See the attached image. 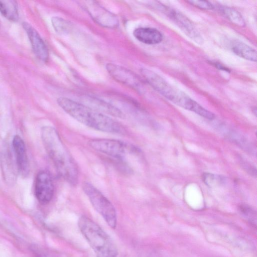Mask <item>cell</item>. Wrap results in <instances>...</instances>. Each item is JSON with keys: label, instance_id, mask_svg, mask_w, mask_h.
<instances>
[{"label": "cell", "instance_id": "15", "mask_svg": "<svg viewBox=\"0 0 257 257\" xmlns=\"http://www.w3.org/2000/svg\"><path fill=\"white\" fill-rule=\"evenodd\" d=\"M231 49L234 53L241 58L251 61H256V51L246 44L235 41L231 44Z\"/></svg>", "mask_w": 257, "mask_h": 257}, {"label": "cell", "instance_id": "23", "mask_svg": "<svg viewBox=\"0 0 257 257\" xmlns=\"http://www.w3.org/2000/svg\"><path fill=\"white\" fill-rule=\"evenodd\" d=\"M213 64L215 66V67L216 68H217L218 69H219L220 70H224L225 71L229 72V70L228 68H226L225 67H224V66H223L221 64H219V63H214Z\"/></svg>", "mask_w": 257, "mask_h": 257}, {"label": "cell", "instance_id": "6", "mask_svg": "<svg viewBox=\"0 0 257 257\" xmlns=\"http://www.w3.org/2000/svg\"><path fill=\"white\" fill-rule=\"evenodd\" d=\"M88 144L93 149L117 160H123L128 154L140 152L137 147L115 139H92L89 141Z\"/></svg>", "mask_w": 257, "mask_h": 257}, {"label": "cell", "instance_id": "13", "mask_svg": "<svg viewBox=\"0 0 257 257\" xmlns=\"http://www.w3.org/2000/svg\"><path fill=\"white\" fill-rule=\"evenodd\" d=\"M134 37L140 42L149 45L159 44L163 36L157 29L151 27H140L133 32Z\"/></svg>", "mask_w": 257, "mask_h": 257}, {"label": "cell", "instance_id": "12", "mask_svg": "<svg viewBox=\"0 0 257 257\" xmlns=\"http://www.w3.org/2000/svg\"><path fill=\"white\" fill-rule=\"evenodd\" d=\"M84 100L86 105L104 114L123 118L124 113L118 108L103 101L92 96H85Z\"/></svg>", "mask_w": 257, "mask_h": 257}, {"label": "cell", "instance_id": "18", "mask_svg": "<svg viewBox=\"0 0 257 257\" xmlns=\"http://www.w3.org/2000/svg\"><path fill=\"white\" fill-rule=\"evenodd\" d=\"M51 22L54 30L59 34H67L71 29L70 23L61 18L53 17Z\"/></svg>", "mask_w": 257, "mask_h": 257}, {"label": "cell", "instance_id": "11", "mask_svg": "<svg viewBox=\"0 0 257 257\" xmlns=\"http://www.w3.org/2000/svg\"><path fill=\"white\" fill-rule=\"evenodd\" d=\"M26 31L33 51L37 57L43 61H46L49 57L48 48L37 31L29 24L24 23Z\"/></svg>", "mask_w": 257, "mask_h": 257}, {"label": "cell", "instance_id": "3", "mask_svg": "<svg viewBox=\"0 0 257 257\" xmlns=\"http://www.w3.org/2000/svg\"><path fill=\"white\" fill-rule=\"evenodd\" d=\"M78 225L97 257H116L118 251L116 245L98 224L87 216H82Z\"/></svg>", "mask_w": 257, "mask_h": 257}, {"label": "cell", "instance_id": "8", "mask_svg": "<svg viewBox=\"0 0 257 257\" xmlns=\"http://www.w3.org/2000/svg\"><path fill=\"white\" fill-rule=\"evenodd\" d=\"M165 13L179 28L196 43L201 45L203 40L192 23L184 15L172 9L163 8Z\"/></svg>", "mask_w": 257, "mask_h": 257}, {"label": "cell", "instance_id": "17", "mask_svg": "<svg viewBox=\"0 0 257 257\" xmlns=\"http://www.w3.org/2000/svg\"><path fill=\"white\" fill-rule=\"evenodd\" d=\"M219 9L222 14L232 24L239 27H244L245 25V21L241 15L233 8L221 6Z\"/></svg>", "mask_w": 257, "mask_h": 257}, {"label": "cell", "instance_id": "14", "mask_svg": "<svg viewBox=\"0 0 257 257\" xmlns=\"http://www.w3.org/2000/svg\"><path fill=\"white\" fill-rule=\"evenodd\" d=\"M13 145L19 170L25 173L28 171V161L24 142L19 136H16L13 141Z\"/></svg>", "mask_w": 257, "mask_h": 257}, {"label": "cell", "instance_id": "21", "mask_svg": "<svg viewBox=\"0 0 257 257\" xmlns=\"http://www.w3.org/2000/svg\"><path fill=\"white\" fill-rule=\"evenodd\" d=\"M188 2L192 5L203 10H212L213 5L208 1H189Z\"/></svg>", "mask_w": 257, "mask_h": 257}, {"label": "cell", "instance_id": "4", "mask_svg": "<svg viewBox=\"0 0 257 257\" xmlns=\"http://www.w3.org/2000/svg\"><path fill=\"white\" fill-rule=\"evenodd\" d=\"M140 71L146 81L165 97L184 109L194 111L198 103L183 92L174 87L161 76L150 70L142 68Z\"/></svg>", "mask_w": 257, "mask_h": 257}, {"label": "cell", "instance_id": "2", "mask_svg": "<svg viewBox=\"0 0 257 257\" xmlns=\"http://www.w3.org/2000/svg\"><path fill=\"white\" fill-rule=\"evenodd\" d=\"M57 101L67 113L89 127L107 133L121 132V126L116 121L85 104L66 97H59Z\"/></svg>", "mask_w": 257, "mask_h": 257}, {"label": "cell", "instance_id": "7", "mask_svg": "<svg viewBox=\"0 0 257 257\" xmlns=\"http://www.w3.org/2000/svg\"><path fill=\"white\" fill-rule=\"evenodd\" d=\"M79 5L98 25L101 27L113 29L119 25V21L114 14L108 11L95 1H85Z\"/></svg>", "mask_w": 257, "mask_h": 257}, {"label": "cell", "instance_id": "5", "mask_svg": "<svg viewBox=\"0 0 257 257\" xmlns=\"http://www.w3.org/2000/svg\"><path fill=\"white\" fill-rule=\"evenodd\" d=\"M82 187L94 208L110 227L115 228L117 222L116 212L110 201L91 184L84 182Z\"/></svg>", "mask_w": 257, "mask_h": 257}, {"label": "cell", "instance_id": "19", "mask_svg": "<svg viewBox=\"0 0 257 257\" xmlns=\"http://www.w3.org/2000/svg\"><path fill=\"white\" fill-rule=\"evenodd\" d=\"M202 179L204 183L210 187L221 185L225 182V179L222 176L209 173L203 174Z\"/></svg>", "mask_w": 257, "mask_h": 257}, {"label": "cell", "instance_id": "20", "mask_svg": "<svg viewBox=\"0 0 257 257\" xmlns=\"http://www.w3.org/2000/svg\"><path fill=\"white\" fill-rule=\"evenodd\" d=\"M239 209L242 215L251 225L256 226V213L252 207L248 205L243 204L239 206Z\"/></svg>", "mask_w": 257, "mask_h": 257}, {"label": "cell", "instance_id": "9", "mask_svg": "<svg viewBox=\"0 0 257 257\" xmlns=\"http://www.w3.org/2000/svg\"><path fill=\"white\" fill-rule=\"evenodd\" d=\"M35 195L40 203H48L54 195V185L50 174L46 171L39 172L37 174L35 185Z\"/></svg>", "mask_w": 257, "mask_h": 257}, {"label": "cell", "instance_id": "22", "mask_svg": "<svg viewBox=\"0 0 257 257\" xmlns=\"http://www.w3.org/2000/svg\"><path fill=\"white\" fill-rule=\"evenodd\" d=\"M241 164L242 168L245 171L253 177H256V168L254 166L244 161H242Z\"/></svg>", "mask_w": 257, "mask_h": 257}, {"label": "cell", "instance_id": "16", "mask_svg": "<svg viewBox=\"0 0 257 257\" xmlns=\"http://www.w3.org/2000/svg\"><path fill=\"white\" fill-rule=\"evenodd\" d=\"M0 12L10 21H17L19 19L18 5L15 1L0 0Z\"/></svg>", "mask_w": 257, "mask_h": 257}, {"label": "cell", "instance_id": "1", "mask_svg": "<svg viewBox=\"0 0 257 257\" xmlns=\"http://www.w3.org/2000/svg\"><path fill=\"white\" fill-rule=\"evenodd\" d=\"M41 136L44 148L60 176L70 185L76 186L78 181L77 166L57 130L44 126Z\"/></svg>", "mask_w": 257, "mask_h": 257}, {"label": "cell", "instance_id": "10", "mask_svg": "<svg viewBox=\"0 0 257 257\" xmlns=\"http://www.w3.org/2000/svg\"><path fill=\"white\" fill-rule=\"evenodd\" d=\"M106 69L109 75L116 81L132 88L139 89L141 82L133 71L115 64L108 63Z\"/></svg>", "mask_w": 257, "mask_h": 257}]
</instances>
